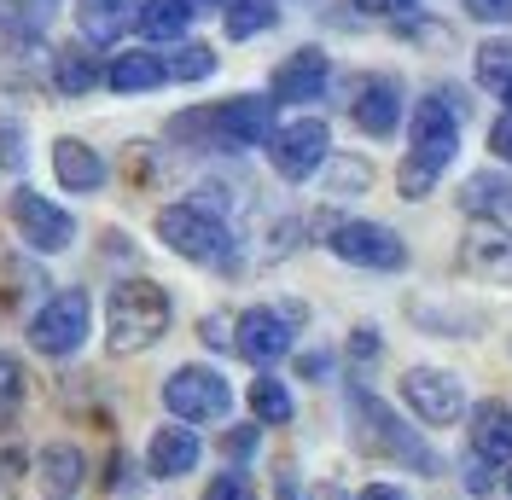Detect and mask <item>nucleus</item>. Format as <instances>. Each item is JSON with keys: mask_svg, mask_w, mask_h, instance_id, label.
<instances>
[{"mask_svg": "<svg viewBox=\"0 0 512 500\" xmlns=\"http://www.w3.org/2000/svg\"><path fill=\"white\" fill-rule=\"evenodd\" d=\"M472 454L489 466H512V407L507 402H478L472 407Z\"/></svg>", "mask_w": 512, "mask_h": 500, "instance_id": "nucleus-18", "label": "nucleus"}, {"mask_svg": "<svg viewBox=\"0 0 512 500\" xmlns=\"http://www.w3.org/2000/svg\"><path fill=\"white\" fill-rule=\"evenodd\" d=\"M402 402H408V413H414L419 425H454L466 413V390L443 367H414V373L402 378Z\"/></svg>", "mask_w": 512, "mask_h": 500, "instance_id": "nucleus-10", "label": "nucleus"}, {"mask_svg": "<svg viewBox=\"0 0 512 500\" xmlns=\"http://www.w3.org/2000/svg\"><path fill=\"white\" fill-rule=\"evenodd\" d=\"M355 500H408V495H402L396 483H367V489H361Z\"/></svg>", "mask_w": 512, "mask_h": 500, "instance_id": "nucleus-40", "label": "nucleus"}, {"mask_svg": "<svg viewBox=\"0 0 512 500\" xmlns=\"http://www.w3.org/2000/svg\"><path fill=\"white\" fill-rule=\"evenodd\" d=\"M163 407L181 425H216L233 407V390H227V378L216 367H175V373L163 378Z\"/></svg>", "mask_w": 512, "mask_h": 500, "instance_id": "nucleus-6", "label": "nucleus"}, {"mask_svg": "<svg viewBox=\"0 0 512 500\" xmlns=\"http://www.w3.org/2000/svg\"><path fill=\"white\" fill-rule=\"evenodd\" d=\"M507 495H512V471H507Z\"/></svg>", "mask_w": 512, "mask_h": 500, "instance_id": "nucleus-43", "label": "nucleus"}, {"mask_svg": "<svg viewBox=\"0 0 512 500\" xmlns=\"http://www.w3.org/2000/svg\"><path fill=\"white\" fill-rule=\"evenodd\" d=\"M478 82H483V88H495V94H507V82H512V41H489V47H478Z\"/></svg>", "mask_w": 512, "mask_h": 500, "instance_id": "nucleus-30", "label": "nucleus"}, {"mask_svg": "<svg viewBox=\"0 0 512 500\" xmlns=\"http://www.w3.org/2000/svg\"><path fill=\"white\" fill-rule=\"evenodd\" d=\"M204 6H216V0H204Z\"/></svg>", "mask_w": 512, "mask_h": 500, "instance_id": "nucleus-45", "label": "nucleus"}, {"mask_svg": "<svg viewBox=\"0 0 512 500\" xmlns=\"http://www.w3.org/2000/svg\"><path fill=\"white\" fill-rule=\"evenodd\" d=\"M53 175H59L64 192H82V198H88V192L105 187V157H99L88 140H70V134H64V140H53Z\"/></svg>", "mask_w": 512, "mask_h": 500, "instance_id": "nucleus-17", "label": "nucleus"}, {"mask_svg": "<svg viewBox=\"0 0 512 500\" xmlns=\"http://www.w3.org/2000/svg\"><path fill=\"white\" fill-rule=\"evenodd\" d=\"M169 134H198V146H222V152H245V146H268L274 134V99H227L216 111H198V117H181Z\"/></svg>", "mask_w": 512, "mask_h": 500, "instance_id": "nucleus-4", "label": "nucleus"}, {"mask_svg": "<svg viewBox=\"0 0 512 500\" xmlns=\"http://www.w3.org/2000/svg\"><path fill=\"white\" fill-rule=\"evenodd\" d=\"M472 6V18L483 24H512V0H466Z\"/></svg>", "mask_w": 512, "mask_h": 500, "instance_id": "nucleus-34", "label": "nucleus"}, {"mask_svg": "<svg viewBox=\"0 0 512 500\" xmlns=\"http://www.w3.org/2000/svg\"><path fill=\"white\" fill-rule=\"evenodd\" d=\"M350 413H355V442H361L367 454H390V460L414 466L419 477H437V471H443V454L419 437L414 425H402V419H396V413H390L379 396L350 390Z\"/></svg>", "mask_w": 512, "mask_h": 500, "instance_id": "nucleus-3", "label": "nucleus"}, {"mask_svg": "<svg viewBox=\"0 0 512 500\" xmlns=\"http://www.w3.org/2000/svg\"><path fill=\"white\" fill-rule=\"evenodd\" d=\"M222 448L233 454V460H245V454L256 448V425H245V431H227V437H222Z\"/></svg>", "mask_w": 512, "mask_h": 500, "instance_id": "nucleus-36", "label": "nucleus"}, {"mask_svg": "<svg viewBox=\"0 0 512 500\" xmlns=\"http://www.w3.org/2000/svg\"><path fill=\"white\" fill-rule=\"evenodd\" d=\"M169 291L158 280H123L105 303V338L117 355H140L169 332Z\"/></svg>", "mask_w": 512, "mask_h": 500, "instance_id": "nucleus-2", "label": "nucleus"}, {"mask_svg": "<svg viewBox=\"0 0 512 500\" xmlns=\"http://www.w3.org/2000/svg\"><path fill=\"white\" fill-rule=\"evenodd\" d=\"M24 407V367L12 355H0V425Z\"/></svg>", "mask_w": 512, "mask_h": 500, "instance_id": "nucleus-31", "label": "nucleus"}, {"mask_svg": "<svg viewBox=\"0 0 512 500\" xmlns=\"http://www.w3.org/2000/svg\"><path fill=\"white\" fill-rule=\"evenodd\" d=\"M466 210H478L489 221H512V181H495V175H478L466 187Z\"/></svg>", "mask_w": 512, "mask_h": 500, "instance_id": "nucleus-26", "label": "nucleus"}, {"mask_svg": "<svg viewBox=\"0 0 512 500\" xmlns=\"http://www.w3.org/2000/svg\"><path fill=\"white\" fill-rule=\"evenodd\" d=\"M105 82L117 88V94H152L169 82V70H163L158 53H117V64L105 70Z\"/></svg>", "mask_w": 512, "mask_h": 500, "instance_id": "nucleus-22", "label": "nucleus"}, {"mask_svg": "<svg viewBox=\"0 0 512 500\" xmlns=\"http://www.w3.org/2000/svg\"><path fill=\"white\" fill-rule=\"evenodd\" d=\"M12 221H18V233H24L35 250H47V256H53V250H64L70 239H76V221L64 216L59 204H47L41 192H30V187L12 192Z\"/></svg>", "mask_w": 512, "mask_h": 500, "instance_id": "nucleus-12", "label": "nucleus"}, {"mask_svg": "<svg viewBox=\"0 0 512 500\" xmlns=\"http://www.w3.org/2000/svg\"><path fill=\"white\" fill-rule=\"evenodd\" d=\"M53 88H59L64 99H82L88 88H99L94 53H82V47H64V53H53Z\"/></svg>", "mask_w": 512, "mask_h": 500, "instance_id": "nucleus-24", "label": "nucleus"}, {"mask_svg": "<svg viewBox=\"0 0 512 500\" xmlns=\"http://www.w3.org/2000/svg\"><path fill=\"white\" fill-rule=\"evenodd\" d=\"M454 146H460L454 105H448L443 94L419 99V111H414V152L402 157V169H396V187H402V198H425V192L437 187V175L448 169Z\"/></svg>", "mask_w": 512, "mask_h": 500, "instance_id": "nucleus-1", "label": "nucleus"}, {"mask_svg": "<svg viewBox=\"0 0 512 500\" xmlns=\"http://www.w3.org/2000/svg\"><path fill=\"white\" fill-rule=\"evenodd\" d=\"M233 349L256 361V367H274L280 355H291V314L286 309H245L233 320Z\"/></svg>", "mask_w": 512, "mask_h": 500, "instance_id": "nucleus-11", "label": "nucleus"}, {"mask_svg": "<svg viewBox=\"0 0 512 500\" xmlns=\"http://www.w3.org/2000/svg\"><path fill=\"white\" fill-rule=\"evenodd\" d=\"M0 169H24V128L0 111Z\"/></svg>", "mask_w": 512, "mask_h": 500, "instance_id": "nucleus-32", "label": "nucleus"}, {"mask_svg": "<svg viewBox=\"0 0 512 500\" xmlns=\"http://www.w3.org/2000/svg\"><path fill=\"white\" fill-rule=\"evenodd\" d=\"M204 344H210V349H233V332H227L222 314H210V320H204Z\"/></svg>", "mask_w": 512, "mask_h": 500, "instance_id": "nucleus-38", "label": "nucleus"}, {"mask_svg": "<svg viewBox=\"0 0 512 500\" xmlns=\"http://www.w3.org/2000/svg\"><path fill=\"white\" fill-rule=\"evenodd\" d=\"M466 489H472V495H489V489H495V477H489V460H478V454L466 460Z\"/></svg>", "mask_w": 512, "mask_h": 500, "instance_id": "nucleus-35", "label": "nucleus"}, {"mask_svg": "<svg viewBox=\"0 0 512 500\" xmlns=\"http://www.w3.org/2000/svg\"><path fill=\"white\" fill-rule=\"evenodd\" d=\"M35 471H41V489L53 500H70L82 489V477H88V460H82L76 442H47V448L35 454Z\"/></svg>", "mask_w": 512, "mask_h": 500, "instance_id": "nucleus-20", "label": "nucleus"}, {"mask_svg": "<svg viewBox=\"0 0 512 500\" xmlns=\"http://www.w3.org/2000/svg\"><path fill=\"white\" fill-rule=\"evenodd\" d=\"M158 239L175 256H187L198 268H233V233L210 204H169L158 210Z\"/></svg>", "mask_w": 512, "mask_h": 500, "instance_id": "nucleus-5", "label": "nucleus"}, {"mask_svg": "<svg viewBox=\"0 0 512 500\" xmlns=\"http://www.w3.org/2000/svg\"><path fill=\"white\" fill-rule=\"evenodd\" d=\"M280 18V0H227V35L233 41H251Z\"/></svg>", "mask_w": 512, "mask_h": 500, "instance_id": "nucleus-25", "label": "nucleus"}, {"mask_svg": "<svg viewBox=\"0 0 512 500\" xmlns=\"http://www.w3.org/2000/svg\"><path fill=\"white\" fill-rule=\"evenodd\" d=\"M326 245H332V256H344V262H355V268H402L408 262V245L384 227V221H338L332 233H326Z\"/></svg>", "mask_w": 512, "mask_h": 500, "instance_id": "nucleus-9", "label": "nucleus"}, {"mask_svg": "<svg viewBox=\"0 0 512 500\" xmlns=\"http://www.w3.org/2000/svg\"><path fill=\"white\" fill-rule=\"evenodd\" d=\"M163 70H169V82H204L216 70V53L204 41H187V47H175V59H163Z\"/></svg>", "mask_w": 512, "mask_h": 500, "instance_id": "nucleus-29", "label": "nucleus"}, {"mask_svg": "<svg viewBox=\"0 0 512 500\" xmlns=\"http://www.w3.org/2000/svg\"><path fill=\"white\" fill-rule=\"evenodd\" d=\"M466 268L472 274H507L512 268V233L501 221H472V233H466Z\"/></svg>", "mask_w": 512, "mask_h": 500, "instance_id": "nucleus-21", "label": "nucleus"}, {"mask_svg": "<svg viewBox=\"0 0 512 500\" xmlns=\"http://www.w3.org/2000/svg\"><path fill=\"white\" fill-rule=\"evenodd\" d=\"M355 6H361V12H373V18H402L414 0H355Z\"/></svg>", "mask_w": 512, "mask_h": 500, "instance_id": "nucleus-39", "label": "nucleus"}, {"mask_svg": "<svg viewBox=\"0 0 512 500\" xmlns=\"http://www.w3.org/2000/svg\"><path fill=\"white\" fill-rule=\"evenodd\" d=\"M280 500H297V477H280Z\"/></svg>", "mask_w": 512, "mask_h": 500, "instance_id": "nucleus-41", "label": "nucleus"}, {"mask_svg": "<svg viewBox=\"0 0 512 500\" xmlns=\"http://www.w3.org/2000/svg\"><path fill=\"white\" fill-rule=\"evenodd\" d=\"M350 117H355V128H361V134H373V140L396 134V123H402V88H396L390 76L361 82V94H355Z\"/></svg>", "mask_w": 512, "mask_h": 500, "instance_id": "nucleus-15", "label": "nucleus"}, {"mask_svg": "<svg viewBox=\"0 0 512 500\" xmlns=\"http://www.w3.org/2000/svg\"><path fill=\"white\" fill-rule=\"evenodd\" d=\"M326 82H332V64L320 47H297L280 70H274V99H286V105H309V99L326 94Z\"/></svg>", "mask_w": 512, "mask_h": 500, "instance_id": "nucleus-13", "label": "nucleus"}, {"mask_svg": "<svg viewBox=\"0 0 512 500\" xmlns=\"http://www.w3.org/2000/svg\"><path fill=\"white\" fill-rule=\"evenodd\" d=\"M489 146H495V157H507V163H512V111L489 128Z\"/></svg>", "mask_w": 512, "mask_h": 500, "instance_id": "nucleus-37", "label": "nucleus"}, {"mask_svg": "<svg viewBox=\"0 0 512 500\" xmlns=\"http://www.w3.org/2000/svg\"><path fill=\"white\" fill-rule=\"evenodd\" d=\"M41 82H53V53L35 35H12L0 47V88L6 94H24V88H41Z\"/></svg>", "mask_w": 512, "mask_h": 500, "instance_id": "nucleus-14", "label": "nucleus"}, {"mask_svg": "<svg viewBox=\"0 0 512 500\" xmlns=\"http://www.w3.org/2000/svg\"><path fill=\"white\" fill-rule=\"evenodd\" d=\"M315 500H344V495H338V489H315Z\"/></svg>", "mask_w": 512, "mask_h": 500, "instance_id": "nucleus-42", "label": "nucleus"}, {"mask_svg": "<svg viewBox=\"0 0 512 500\" xmlns=\"http://www.w3.org/2000/svg\"><path fill=\"white\" fill-rule=\"evenodd\" d=\"M192 0H140V35H152V41H181L192 24Z\"/></svg>", "mask_w": 512, "mask_h": 500, "instance_id": "nucleus-23", "label": "nucleus"}, {"mask_svg": "<svg viewBox=\"0 0 512 500\" xmlns=\"http://www.w3.org/2000/svg\"><path fill=\"white\" fill-rule=\"evenodd\" d=\"M88 320H94V303H88V291H59L53 303H41L30 314V349L35 355H76L82 338H88Z\"/></svg>", "mask_w": 512, "mask_h": 500, "instance_id": "nucleus-7", "label": "nucleus"}, {"mask_svg": "<svg viewBox=\"0 0 512 500\" xmlns=\"http://www.w3.org/2000/svg\"><path fill=\"white\" fill-rule=\"evenodd\" d=\"M53 18V0H0V24L12 35H41Z\"/></svg>", "mask_w": 512, "mask_h": 500, "instance_id": "nucleus-28", "label": "nucleus"}, {"mask_svg": "<svg viewBox=\"0 0 512 500\" xmlns=\"http://www.w3.org/2000/svg\"><path fill=\"white\" fill-rule=\"evenodd\" d=\"M128 24H140V0H76V30L88 35L94 47L123 41Z\"/></svg>", "mask_w": 512, "mask_h": 500, "instance_id": "nucleus-19", "label": "nucleus"}, {"mask_svg": "<svg viewBox=\"0 0 512 500\" xmlns=\"http://www.w3.org/2000/svg\"><path fill=\"white\" fill-rule=\"evenodd\" d=\"M507 105H512V82H507Z\"/></svg>", "mask_w": 512, "mask_h": 500, "instance_id": "nucleus-44", "label": "nucleus"}, {"mask_svg": "<svg viewBox=\"0 0 512 500\" xmlns=\"http://www.w3.org/2000/svg\"><path fill=\"white\" fill-rule=\"evenodd\" d=\"M198 431L192 425H158L152 431V442H146V471L152 477H187L192 466H198Z\"/></svg>", "mask_w": 512, "mask_h": 500, "instance_id": "nucleus-16", "label": "nucleus"}, {"mask_svg": "<svg viewBox=\"0 0 512 500\" xmlns=\"http://www.w3.org/2000/svg\"><path fill=\"white\" fill-rule=\"evenodd\" d=\"M251 413L262 419V425H286V419H291V390L280 384V378L262 373L251 384Z\"/></svg>", "mask_w": 512, "mask_h": 500, "instance_id": "nucleus-27", "label": "nucleus"}, {"mask_svg": "<svg viewBox=\"0 0 512 500\" xmlns=\"http://www.w3.org/2000/svg\"><path fill=\"white\" fill-rule=\"evenodd\" d=\"M326 152H332V128L320 123V117H297V123L268 134V163H274L286 181L315 175L320 163H326Z\"/></svg>", "mask_w": 512, "mask_h": 500, "instance_id": "nucleus-8", "label": "nucleus"}, {"mask_svg": "<svg viewBox=\"0 0 512 500\" xmlns=\"http://www.w3.org/2000/svg\"><path fill=\"white\" fill-rule=\"evenodd\" d=\"M204 500H256V483L245 471H222V477L204 489Z\"/></svg>", "mask_w": 512, "mask_h": 500, "instance_id": "nucleus-33", "label": "nucleus"}]
</instances>
